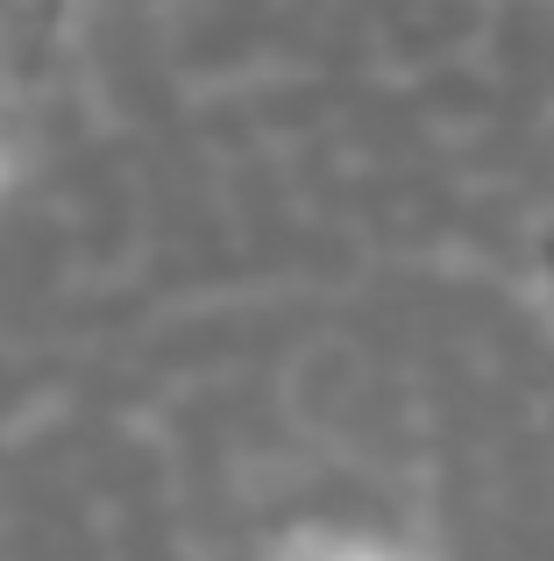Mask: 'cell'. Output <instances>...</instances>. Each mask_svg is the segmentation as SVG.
<instances>
[{"mask_svg": "<svg viewBox=\"0 0 554 561\" xmlns=\"http://www.w3.org/2000/svg\"><path fill=\"white\" fill-rule=\"evenodd\" d=\"M285 561H391V554L362 548V540H305V548H291Z\"/></svg>", "mask_w": 554, "mask_h": 561, "instance_id": "obj_1", "label": "cell"}]
</instances>
